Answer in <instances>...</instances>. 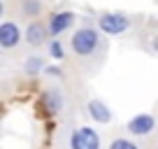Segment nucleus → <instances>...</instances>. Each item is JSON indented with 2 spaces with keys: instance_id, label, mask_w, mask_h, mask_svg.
<instances>
[{
  "instance_id": "f257e3e1",
  "label": "nucleus",
  "mask_w": 158,
  "mask_h": 149,
  "mask_svg": "<svg viewBox=\"0 0 158 149\" xmlns=\"http://www.w3.org/2000/svg\"><path fill=\"white\" fill-rule=\"evenodd\" d=\"M100 33L102 30H95L91 28V26H81V28L74 30V35L70 37V47H72V51L77 56H91L95 54V51L100 49V42H102V37H100Z\"/></svg>"
},
{
  "instance_id": "f03ea898",
  "label": "nucleus",
  "mask_w": 158,
  "mask_h": 149,
  "mask_svg": "<svg viewBox=\"0 0 158 149\" xmlns=\"http://www.w3.org/2000/svg\"><path fill=\"white\" fill-rule=\"evenodd\" d=\"M70 149H100V135L98 130L81 126V128L72 130L70 135Z\"/></svg>"
},
{
  "instance_id": "7ed1b4c3",
  "label": "nucleus",
  "mask_w": 158,
  "mask_h": 149,
  "mask_svg": "<svg viewBox=\"0 0 158 149\" xmlns=\"http://www.w3.org/2000/svg\"><path fill=\"white\" fill-rule=\"evenodd\" d=\"M98 28L102 30L105 35H121V33H126V30L130 28V19H126L123 14H116V12L102 14L98 19Z\"/></svg>"
},
{
  "instance_id": "20e7f679",
  "label": "nucleus",
  "mask_w": 158,
  "mask_h": 149,
  "mask_svg": "<svg viewBox=\"0 0 158 149\" xmlns=\"http://www.w3.org/2000/svg\"><path fill=\"white\" fill-rule=\"evenodd\" d=\"M153 128H156V117H151V114H137V117H133V119L128 121L130 135H137V138L149 135Z\"/></svg>"
},
{
  "instance_id": "39448f33",
  "label": "nucleus",
  "mask_w": 158,
  "mask_h": 149,
  "mask_svg": "<svg viewBox=\"0 0 158 149\" xmlns=\"http://www.w3.org/2000/svg\"><path fill=\"white\" fill-rule=\"evenodd\" d=\"M21 28L14 23V21H5V23L0 26V47L2 49H12V47L19 45L21 40Z\"/></svg>"
},
{
  "instance_id": "423d86ee",
  "label": "nucleus",
  "mask_w": 158,
  "mask_h": 149,
  "mask_svg": "<svg viewBox=\"0 0 158 149\" xmlns=\"http://www.w3.org/2000/svg\"><path fill=\"white\" fill-rule=\"evenodd\" d=\"M72 23H74V14L72 12H56V14H51L49 23H47L49 26V35L58 37V35H63Z\"/></svg>"
},
{
  "instance_id": "0eeeda50",
  "label": "nucleus",
  "mask_w": 158,
  "mask_h": 149,
  "mask_svg": "<svg viewBox=\"0 0 158 149\" xmlns=\"http://www.w3.org/2000/svg\"><path fill=\"white\" fill-rule=\"evenodd\" d=\"M86 112H89V117L93 121H98V124H109V121H112V109H109L102 100H98V98L89 100Z\"/></svg>"
},
{
  "instance_id": "6e6552de",
  "label": "nucleus",
  "mask_w": 158,
  "mask_h": 149,
  "mask_svg": "<svg viewBox=\"0 0 158 149\" xmlns=\"http://www.w3.org/2000/svg\"><path fill=\"white\" fill-rule=\"evenodd\" d=\"M47 33H49V26H42L37 23V21H33V23L26 28V42H28L30 47H40L47 42Z\"/></svg>"
},
{
  "instance_id": "1a4fd4ad",
  "label": "nucleus",
  "mask_w": 158,
  "mask_h": 149,
  "mask_svg": "<svg viewBox=\"0 0 158 149\" xmlns=\"http://www.w3.org/2000/svg\"><path fill=\"white\" fill-rule=\"evenodd\" d=\"M47 107H49V112H60L63 109V96H60L58 89L47 91Z\"/></svg>"
},
{
  "instance_id": "9d476101",
  "label": "nucleus",
  "mask_w": 158,
  "mask_h": 149,
  "mask_svg": "<svg viewBox=\"0 0 158 149\" xmlns=\"http://www.w3.org/2000/svg\"><path fill=\"white\" fill-rule=\"evenodd\" d=\"M23 14L26 16H37L40 12H42V2L40 0H23Z\"/></svg>"
},
{
  "instance_id": "9b49d317",
  "label": "nucleus",
  "mask_w": 158,
  "mask_h": 149,
  "mask_svg": "<svg viewBox=\"0 0 158 149\" xmlns=\"http://www.w3.org/2000/svg\"><path fill=\"white\" fill-rule=\"evenodd\" d=\"M109 149H139V147L128 138H116V140L109 142Z\"/></svg>"
},
{
  "instance_id": "f8f14e48",
  "label": "nucleus",
  "mask_w": 158,
  "mask_h": 149,
  "mask_svg": "<svg viewBox=\"0 0 158 149\" xmlns=\"http://www.w3.org/2000/svg\"><path fill=\"white\" fill-rule=\"evenodd\" d=\"M49 56H51V58H56V61L65 58V49H63V45H60L58 40H51L49 42Z\"/></svg>"
},
{
  "instance_id": "ddd939ff",
  "label": "nucleus",
  "mask_w": 158,
  "mask_h": 149,
  "mask_svg": "<svg viewBox=\"0 0 158 149\" xmlns=\"http://www.w3.org/2000/svg\"><path fill=\"white\" fill-rule=\"evenodd\" d=\"M42 68H44V65H42V61H40L37 56H30L28 63H26V72H28V74H37Z\"/></svg>"
},
{
  "instance_id": "4468645a",
  "label": "nucleus",
  "mask_w": 158,
  "mask_h": 149,
  "mask_svg": "<svg viewBox=\"0 0 158 149\" xmlns=\"http://www.w3.org/2000/svg\"><path fill=\"white\" fill-rule=\"evenodd\" d=\"M47 72H49L51 77H58V74H60V70H58V68H47Z\"/></svg>"
},
{
  "instance_id": "2eb2a0df",
  "label": "nucleus",
  "mask_w": 158,
  "mask_h": 149,
  "mask_svg": "<svg viewBox=\"0 0 158 149\" xmlns=\"http://www.w3.org/2000/svg\"><path fill=\"white\" fill-rule=\"evenodd\" d=\"M151 49H156V51H158V35L153 37V42H151Z\"/></svg>"
}]
</instances>
